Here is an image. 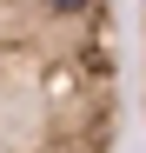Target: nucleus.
Here are the masks:
<instances>
[{"label":"nucleus","instance_id":"1","mask_svg":"<svg viewBox=\"0 0 146 153\" xmlns=\"http://www.w3.org/2000/svg\"><path fill=\"white\" fill-rule=\"evenodd\" d=\"M0 153H119L113 0H0Z\"/></svg>","mask_w":146,"mask_h":153},{"label":"nucleus","instance_id":"2","mask_svg":"<svg viewBox=\"0 0 146 153\" xmlns=\"http://www.w3.org/2000/svg\"><path fill=\"white\" fill-rule=\"evenodd\" d=\"M139 60H146V27H139ZM139 100H146V87H139Z\"/></svg>","mask_w":146,"mask_h":153}]
</instances>
